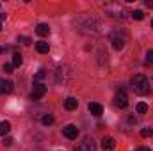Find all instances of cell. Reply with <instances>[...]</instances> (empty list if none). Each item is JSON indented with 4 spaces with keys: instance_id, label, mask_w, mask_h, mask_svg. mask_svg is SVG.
Masks as SVG:
<instances>
[{
    "instance_id": "3",
    "label": "cell",
    "mask_w": 153,
    "mask_h": 151,
    "mask_svg": "<svg viewBox=\"0 0 153 151\" xmlns=\"http://www.w3.org/2000/svg\"><path fill=\"white\" fill-rule=\"evenodd\" d=\"M76 151H96V142H94L91 137H85V139L78 144Z\"/></svg>"
},
{
    "instance_id": "26",
    "label": "cell",
    "mask_w": 153,
    "mask_h": 151,
    "mask_svg": "<svg viewBox=\"0 0 153 151\" xmlns=\"http://www.w3.org/2000/svg\"><path fill=\"white\" fill-rule=\"evenodd\" d=\"M0 30H2V21H0Z\"/></svg>"
},
{
    "instance_id": "16",
    "label": "cell",
    "mask_w": 153,
    "mask_h": 151,
    "mask_svg": "<svg viewBox=\"0 0 153 151\" xmlns=\"http://www.w3.org/2000/svg\"><path fill=\"white\" fill-rule=\"evenodd\" d=\"M130 14H132V18H134V20H143V18H144V13H143L141 9H135V11H134V13H130Z\"/></svg>"
},
{
    "instance_id": "25",
    "label": "cell",
    "mask_w": 153,
    "mask_h": 151,
    "mask_svg": "<svg viewBox=\"0 0 153 151\" xmlns=\"http://www.w3.org/2000/svg\"><path fill=\"white\" fill-rule=\"evenodd\" d=\"M0 53H4V48H2V46H0Z\"/></svg>"
},
{
    "instance_id": "22",
    "label": "cell",
    "mask_w": 153,
    "mask_h": 151,
    "mask_svg": "<svg viewBox=\"0 0 153 151\" xmlns=\"http://www.w3.org/2000/svg\"><path fill=\"white\" fill-rule=\"evenodd\" d=\"M13 142H14V141H13V137H5V139H4V142H2V144H4V146H11V144H13Z\"/></svg>"
},
{
    "instance_id": "12",
    "label": "cell",
    "mask_w": 153,
    "mask_h": 151,
    "mask_svg": "<svg viewBox=\"0 0 153 151\" xmlns=\"http://www.w3.org/2000/svg\"><path fill=\"white\" fill-rule=\"evenodd\" d=\"M36 50H38L39 53H48L50 44H48L46 41H38V43H36Z\"/></svg>"
},
{
    "instance_id": "18",
    "label": "cell",
    "mask_w": 153,
    "mask_h": 151,
    "mask_svg": "<svg viewBox=\"0 0 153 151\" xmlns=\"http://www.w3.org/2000/svg\"><path fill=\"white\" fill-rule=\"evenodd\" d=\"M141 135H143V137H152L153 128H143V130H141Z\"/></svg>"
},
{
    "instance_id": "21",
    "label": "cell",
    "mask_w": 153,
    "mask_h": 151,
    "mask_svg": "<svg viewBox=\"0 0 153 151\" xmlns=\"http://www.w3.org/2000/svg\"><path fill=\"white\" fill-rule=\"evenodd\" d=\"M4 71H5V73H13V64H9V62L4 64Z\"/></svg>"
},
{
    "instance_id": "1",
    "label": "cell",
    "mask_w": 153,
    "mask_h": 151,
    "mask_svg": "<svg viewBox=\"0 0 153 151\" xmlns=\"http://www.w3.org/2000/svg\"><path fill=\"white\" fill-rule=\"evenodd\" d=\"M132 87L137 94H146L150 91V82L144 75H135L132 78Z\"/></svg>"
},
{
    "instance_id": "2",
    "label": "cell",
    "mask_w": 153,
    "mask_h": 151,
    "mask_svg": "<svg viewBox=\"0 0 153 151\" xmlns=\"http://www.w3.org/2000/svg\"><path fill=\"white\" fill-rule=\"evenodd\" d=\"M111 43H112L114 50H121V48L125 46V43H126V38H125V34H121V32L114 30V32L111 34Z\"/></svg>"
},
{
    "instance_id": "20",
    "label": "cell",
    "mask_w": 153,
    "mask_h": 151,
    "mask_svg": "<svg viewBox=\"0 0 153 151\" xmlns=\"http://www.w3.org/2000/svg\"><path fill=\"white\" fill-rule=\"evenodd\" d=\"M146 64H153V50L146 53Z\"/></svg>"
},
{
    "instance_id": "4",
    "label": "cell",
    "mask_w": 153,
    "mask_h": 151,
    "mask_svg": "<svg viewBox=\"0 0 153 151\" xmlns=\"http://www.w3.org/2000/svg\"><path fill=\"white\" fill-rule=\"evenodd\" d=\"M45 94H46V85L41 84V82L34 84V89H32V100H41Z\"/></svg>"
},
{
    "instance_id": "23",
    "label": "cell",
    "mask_w": 153,
    "mask_h": 151,
    "mask_svg": "<svg viewBox=\"0 0 153 151\" xmlns=\"http://www.w3.org/2000/svg\"><path fill=\"white\" fill-rule=\"evenodd\" d=\"M146 5H148V7H152V9H153V0H146Z\"/></svg>"
},
{
    "instance_id": "9",
    "label": "cell",
    "mask_w": 153,
    "mask_h": 151,
    "mask_svg": "<svg viewBox=\"0 0 153 151\" xmlns=\"http://www.w3.org/2000/svg\"><path fill=\"white\" fill-rule=\"evenodd\" d=\"M87 109H89V112L93 114L94 117H100V115L103 114V107H102L100 103H89Z\"/></svg>"
},
{
    "instance_id": "8",
    "label": "cell",
    "mask_w": 153,
    "mask_h": 151,
    "mask_svg": "<svg viewBox=\"0 0 153 151\" xmlns=\"http://www.w3.org/2000/svg\"><path fill=\"white\" fill-rule=\"evenodd\" d=\"M116 148V141L112 137H103V141H102V150L103 151H114Z\"/></svg>"
},
{
    "instance_id": "24",
    "label": "cell",
    "mask_w": 153,
    "mask_h": 151,
    "mask_svg": "<svg viewBox=\"0 0 153 151\" xmlns=\"http://www.w3.org/2000/svg\"><path fill=\"white\" fill-rule=\"evenodd\" d=\"M137 151H152V150H148V148H139Z\"/></svg>"
},
{
    "instance_id": "15",
    "label": "cell",
    "mask_w": 153,
    "mask_h": 151,
    "mask_svg": "<svg viewBox=\"0 0 153 151\" xmlns=\"http://www.w3.org/2000/svg\"><path fill=\"white\" fill-rule=\"evenodd\" d=\"M135 110H137V114H146L148 112V105L146 103H137V107H135Z\"/></svg>"
},
{
    "instance_id": "10",
    "label": "cell",
    "mask_w": 153,
    "mask_h": 151,
    "mask_svg": "<svg viewBox=\"0 0 153 151\" xmlns=\"http://www.w3.org/2000/svg\"><path fill=\"white\" fill-rule=\"evenodd\" d=\"M36 34H38V36H41V38L48 36V34H50V27H48L46 23H39L38 27H36Z\"/></svg>"
},
{
    "instance_id": "19",
    "label": "cell",
    "mask_w": 153,
    "mask_h": 151,
    "mask_svg": "<svg viewBox=\"0 0 153 151\" xmlns=\"http://www.w3.org/2000/svg\"><path fill=\"white\" fill-rule=\"evenodd\" d=\"M45 75H46V73H45V70H39L38 73H36V76H34V84H38L41 78H45Z\"/></svg>"
},
{
    "instance_id": "7",
    "label": "cell",
    "mask_w": 153,
    "mask_h": 151,
    "mask_svg": "<svg viewBox=\"0 0 153 151\" xmlns=\"http://www.w3.org/2000/svg\"><path fill=\"white\" fill-rule=\"evenodd\" d=\"M13 82L11 80H0V94H11L13 93Z\"/></svg>"
},
{
    "instance_id": "11",
    "label": "cell",
    "mask_w": 153,
    "mask_h": 151,
    "mask_svg": "<svg viewBox=\"0 0 153 151\" xmlns=\"http://www.w3.org/2000/svg\"><path fill=\"white\" fill-rule=\"evenodd\" d=\"M76 105H78V101H76L73 96H70V98L64 100V107H66V110H75Z\"/></svg>"
},
{
    "instance_id": "14",
    "label": "cell",
    "mask_w": 153,
    "mask_h": 151,
    "mask_svg": "<svg viewBox=\"0 0 153 151\" xmlns=\"http://www.w3.org/2000/svg\"><path fill=\"white\" fill-rule=\"evenodd\" d=\"M22 62H23V59H22V53H14L13 55V66H22Z\"/></svg>"
},
{
    "instance_id": "6",
    "label": "cell",
    "mask_w": 153,
    "mask_h": 151,
    "mask_svg": "<svg viewBox=\"0 0 153 151\" xmlns=\"http://www.w3.org/2000/svg\"><path fill=\"white\" fill-rule=\"evenodd\" d=\"M62 133H64V137H68V139L75 141L76 137H78V128H76L75 124H68V126H64V128H62Z\"/></svg>"
},
{
    "instance_id": "13",
    "label": "cell",
    "mask_w": 153,
    "mask_h": 151,
    "mask_svg": "<svg viewBox=\"0 0 153 151\" xmlns=\"http://www.w3.org/2000/svg\"><path fill=\"white\" fill-rule=\"evenodd\" d=\"M11 130V124L7 121H0V135H7Z\"/></svg>"
},
{
    "instance_id": "5",
    "label": "cell",
    "mask_w": 153,
    "mask_h": 151,
    "mask_svg": "<svg viewBox=\"0 0 153 151\" xmlns=\"http://www.w3.org/2000/svg\"><path fill=\"white\" fill-rule=\"evenodd\" d=\"M114 105H116V107H119V109H125V107L128 105V96H126L123 91L116 93V96H114Z\"/></svg>"
},
{
    "instance_id": "27",
    "label": "cell",
    "mask_w": 153,
    "mask_h": 151,
    "mask_svg": "<svg viewBox=\"0 0 153 151\" xmlns=\"http://www.w3.org/2000/svg\"><path fill=\"white\" fill-rule=\"evenodd\" d=\"M152 27H153V20H152Z\"/></svg>"
},
{
    "instance_id": "17",
    "label": "cell",
    "mask_w": 153,
    "mask_h": 151,
    "mask_svg": "<svg viewBox=\"0 0 153 151\" xmlns=\"http://www.w3.org/2000/svg\"><path fill=\"white\" fill-rule=\"evenodd\" d=\"M41 123H43V124H46V126H48V124H52V123H53V115H50V114H46V115H43V119H41Z\"/></svg>"
}]
</instances>
